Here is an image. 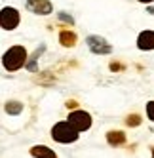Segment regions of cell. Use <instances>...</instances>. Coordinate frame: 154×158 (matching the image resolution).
Segmentation results:
<instances>
[{
	"label": "cell",
	"mask_w": 154,
	"mask_h": 158,
	"mask_svg": "<svg viewBox=\"0 0 154 158\" xmlns=\"http://www.w3.org/2000/svg\"><path fill=\"white\" fill-rule=\"evenodd\" d=\"M27 8L32 14H40V15H48L51 14V4L50 0H27Z\"/></svg>",
	"instance_id": "obj_6"
},
{
	"label": "cell",
	"mask_w": 154,
	"mask_h": 158,
	"mask_svg": "<svg viewBox=\"0 0 154 158\" xmlns=\"http://www.w3.org/2000/svg\"><path fill=\"white\" fill-rule=\"evenodd\" d=\"M59 40H61V44H63V46L71 48V46H74V44H76V35H74L72 31H61Z\"/></svg>",
	"instance_id": "obj_10"
},
{
	"label": "cell",
	"mask_w": 154,
	"mask_h": 158,
	"mask_svg": "<svg viewBox=\"0 0 154 158\" xmlns=\"http://www.w3.org/2000/svg\"><path fill=\"white\" fill-rule=\"evenodd\" d=\"M30 154L34 156V158H57L55 152H53L51 149H48V147H44V145L32 147V149H30Z\"/></svg>",
	"instance_id": "obj_8"
},
{
	"label": "cell",
	"mask_w": 154,
	"mask_h": 158,
	"mask_svg": "<svg viewBox=\"0 0 154 158\" xmlns=\"http://www.w3.org/2000/svg\"><path fill=\"white\" fill-rule=\"evenodd\" d=\"M25 61H27V50L23 46L10 48L2 57V65H4L6 71H17L25 65Z\"/></svg>",
	"instance_id": "obj_1"
},
{
	"label": "cell",
	"mask_w": 154,
	"mask_h": 158,
	"mask_svg": "<svg viewBox=\"0 0 154 158\" xmlns=\"http://www.w3.org/2000/svg\"><path fill=\"white\" fill-rule=\"evenodd\" d=\"M139 2H145V4H148V2H154V0H139Z\"/></svg>",
	"instance_id": "obj_15"
},
{
	"label": "cell",
	"mask_w": 154,
	"mask_h": 158,
	"mask_svg": "<svg viewBox=\"0 0 154 158\" xmlns=\"http://www.w3.org/2000/svg\"><path fill=\"white\" fill-rule=\"evenodd\" d=\"M67 122L76 131H86V130H90V126H91V116L87 114V112H84V110H74V112L69 114Z\"/></svg>",
	"instance_id": "obj_4"
},
{
	"label": "cell",
	"mask_w": 154,
	"mask_h": 158,
	"mask_svg": "<svg viewBox=\"0 0 154 158\" xmlns=\"http://www.w3.org/2000/svg\"><path fill=\"white\" fill-rule=\"evenodd\" d=\"M147 114H148V118L154 122V101H150V103L147 105Z\"/></svg>",
	"instance_id": "obj_13"
},
{
	"label": "cell",
	"mask_w": 154,
	"mask_h": 158,
	"mask_svg": "<svg viewBox=\"0 0 154 158\" xmlns=\"http://www.w3.org/2000/svg\"><path fill=\"white\" fill-rule=\"evenodd\" d=\"M19 25V12L12 6H6L0 10V27L6 31H14Z\"/></svg>",
	"instance_id": "obj_3"
},
{
	"label": "cell",
	"mask_w": 154,
	"mask_h": 158,
	"mask_svg": "<svg viewBox=\"0 0 154 158\" xmlns=\"http://www.w3.org/2000/svg\"><path fill=\"white\" fill-rule=\"evenodd\" d=\"M87 48H90L93 53H99V55H107V53L112 52V46H111V44H108L105 38L95 36V35L87 36Z\"/></svg>",
	"instance_id": "obj_5"
},
{
	"label": "cell",
	"mask_w": 154,
	"mask_h": 158,
	"mask_svg": "<svg viewBox=\"0 0 154 158\" xmlns=\"http://www.w3.org/2000/svg\"><path fill=\"white\" fill-rule=\"evenodd\" d=\"M137 48L139 50H154V31H143L137 38Z\"/></svg>",
	"instance_id": "obj_7"
},
{
	"label": "cell",
	"mask_w": 154,
	"mask_h": 158,
	"mask_svg": "<svg viewBox=\"0 0 154 158\" xmlns=\"http://www.w3.org/2000/svg\"><path fill=\"white\" fill-rule=\"evenodd\" d=\"M78 133L80 131H76L69 122H57L51 128V137L59 143H72L78 139Z\"/></svg>",
	"instance_id": "obj_2"
},
{
	"label": "cell",
	"mask_w": 154,
	"mask_h": 158,
	"mask_svg": "<svg viewBox=\"0 0 154 158\" xmlns=\"http://www.w3.org/2000/svg\"><path fill=\"white\" fill-rule=\"evenodd\" d=\"M152 158H154V151H152Z\"/></svg>",
	"instance_id": "obj_16"
},
{
	"label": "cell",
	"mask_w": 154,
	"mask_h": 158,
	"mask_svg": "<svg viewBox=\"0 0 154 158\" xmlns=\"http://www.w3.org/2000/svg\"><path fill=\"white\" fill-rule=\"evenodd\" d=\"M6 112L8 114H14V116H17L21 110H23V103H19V101H10V103H6Z\"/></svg>",
	"instance_id": "obj_11"
},
{
	"label": "cell",
	"mask_w": 154,
	"mask_h": 158,
	"mask_svg": "<svg viewBox=\"0 0 154 158\" xmlns=\"http://www.w3.org/2000/svg\"><path fill=\"white\" fill-rule=\"evenodd\" d=\"M107 141L111 145H114V147L124 145L126 143V133H122V131H108L107 133Z\"/></svg>",
	"instance_id": "obj_9"
},
{
	"label": "cell",
	"mask_w": 154,
	"mask_h": 158,
	"mask_svg": "<svg viewBox=\"0 0 154 158\" xmlns=\"http://www.w3.org/2000/svg\"><path fill=\"white\" fill-rule=\"evenodd\" d=\"M59 19H63V21H67V23H74V21H72V17L71 15H67V14H63V12H59Z\"/></svg>",
	"instance_id": "obj_14"
},
{
	"label": "cell",
	"mask_w": 154,
	"mask_h": 158,
	"mask_svg": "<svg viewBox=\"0 0 154 158\" xmlns=\"http://www.w3.org/2000/svg\"><path fill=\"white\" fill-rule=\"evenodd\" d=\"M128 126H139V124H141V118L137 116V114H131V116H128Z\"/></svg>",
	"instance_id": "obj_12"
}]
</instances>
